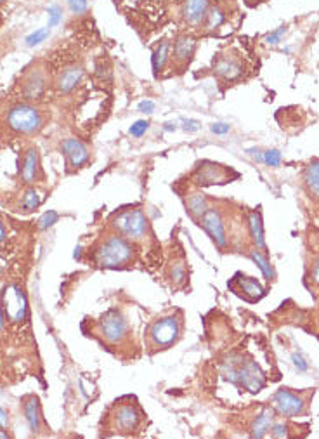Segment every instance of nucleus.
<instances>
[{
	"mask_svg": "<svg viewBox=\"0 0 319 439\" xmlns=\"http://www.w3.org/2000/svg\"><path fill=\"white\" fill-rule=\"evenodd\" d=\"M67 5L71 14L75 16L87 14L88 11V0H67Z\"/></svg>",
	"mask_w": 319,
	"mask_h": 439,
	"instance_id": "nucleus-32",
	"label": "nucleus"
},
{
	"mask_svg": "<svg viewBox=\"0 0 319 439\" xmlns=\"http://www.w3.org/2000/svg\"><path fill=\"white\" fill-rule=\"evenodd\" d=\"M137 110H139L141 113L151 115L154 111V103L153 101H150V99H146V101H141L139 106H137Z\"/></svg>",
	"mask_w": 319,
	"mask_h": 439,
	"instance_id": "nucleus-38",
	"label": "nucleus"
},
{
	"mask_svg": "<svg viewBox=\"0 0 319 439\" xmlns=\"http://www.w3.org/2000/svg\"><path fill=\"white\" fill-rule=\"evenodd\" d=\"M0 425H2V427H8V414H5L2 407H0Z\"/></svg>",
	"mask_w": 319,
	"mask_h": 439,
	"instance_id": "nucleus-40",
	"label": "nucleus"
},
{
	"mask_svg": "<svg viewBox=\"0 0 319 439\" xmlns=\"http://www.w3.org/2000/svg\"><path fill=\"white\" fill-rule=\"evenodd\" d=\"M239 174L231 167L217 164L212 160H202L191 172V179L196 186H213V184H228L238 179Z\"/></svg>",
	"mask_w": 319,
	"mask_h": 439,
	"instance_id": "nucleus-9",
	"label": "nucleus"
},
{
	"mask_svg": "<svg viewBox=\"0 0 319 439\" xmlns=\"http://www.w3.org/2000/svg\"><path fill=\"white\" fill-rule=\"evenodd\" d=\"M210 131H212L213 134H217V136H224V134H228V132L231 131V127H229V124H222V122H217V124H212Z\"/></svg>",
	"mask_w": 319,
	"mask_h": 439,
	"instance_id": "nucleus-36",
	"label": "nucleus"
},
{
	"mask_svg": "<svg viewBox=\"0 0 319 439\" xmlns=\"http://www.w3.org/2000/svg\"><path fill=\"white\" fill-rule=\"evenodd\" d=\"M248 256L252 257L253 262H257V266L261 267V271L264 273L265 280L268 282H271V280H274V271H272V266H271V260H269V254L264 252V250H259L255 249V247H252V249L248 250Z\"/></svg>",
	"mask_w": 319,
	"mask_h": 439,
	"instance_id": "nucleus-27",
	"label": "nucleus"
},
{
	"mask_svg": "<svg viewBox=\"0 0 319 439\" xmlns=\"http://www.w3.org/2000/svg\"><path fill=\"white\" fill-rule=\"evenodd\" d=\"M294 363H295V366H297V368L300 370V372H305V370H307V363L304 361V358H302V356L295 354L294 356Z\"/></svg>",
	"mask_w": 319,
	"mask_h": 439,
	"instance_id": "nucleus-39",
	"label": "nucleus"
},
{
	"mask_svg": "<svg viewBox=\"0 0 319 439\" xmlns=\"http://www.w3.org/2000/svg\"><path fill=\"white\" fill-rule=\"evenodd\" d=\"M229 289L238 297L245 299L246 302H259L268 293V290L262 286L259 280L243 275V273H236L235 278L229 282Z\"/></svg>",
	"mask_w": 319,
	"mask_h": 439,
	"instance_id": "nucleus-16",
	"label": "nucleus"
},
{
	"mask_svg": "<svg viewBox=\"0 0 319 439\" xmlns=\"http://www.w3.org/2000/svg\"><path fill=\"white\" fill-rule=\"evenodd\" d=\"M196 49H198V37L195 32L177 33L172 41V49H170L169 68L172 70L170 75L184 74L191 61L195 59Z\"/></svg>",
	"mask_w": 319,
	"mask_h": 439,
	"instance_id": "nucleus-8",
	"label": "nucleus"
},
{
	"mask_svg": "<svg viewBox=\"0 0 319 439\" xmlns=\"http://www.w3.org/2000/svg\"><path fill=\"white\" fill-rule=\"evenodd\" d=\"M176 128H177V125L172 124V122H169V124H165V127H163V131L172 132V131H176Z\"/></svg>",
	"mask_w": 319,
	"mask_h": 439,
	"instance_id": "nucleus-42",
	"label": "nucleus"
},
{
	"mask_svg": "<svg viewBox=\"0 0 319 439\" xmlns=\"http://www.w3.org/2000/svg\"><path fill=\"white\" fill-rule=\"evenodd\" d=\"M5 238H8V233H5V226H4V223L0 221V243L4 242Z\"/></svg>",
	"mask_w": 319,
	"mask_h": 439,
	"instance_id": "nucleus-41",
	"label": "nucleus"
},
{
	"mask_svg": "<svg viewBox=\"0 0 319 439\" xmlns=\"http://www.w3.org/2000/svg\"><path fill=\"white\" fill-rule=\"evenodd\" d=\"M150 131V122L147 120H137L132 127L129 128V134L132 137H143L146 132Z\"/></svg>",
	"mask_w": 319,
	"mask_h": 439,
	"instance_id": "nucleus-33",
	"label": "nucleus"
},
{
	"mask_svg": "<svg viewBox=\"0 0 319 439\" xmlns=\"http://www.w3.org/2000/svg\"><path fill=\"white\" fill-rule=\"evenodd\" d=\"M212 0H179V21L184 32H200Z\"/></svg>",
	"mask_w": 319,
	"mask_h": 439,
	"instance_id": "nucleus-13",
	"label": "nucleus"
},
{
	"mask_svg": "<svg viewBox=\"0 0 319 439\" xmlns=\"http://www.w3.org/2000/svg\"><path fill=\"white\" fill-rule=\"evenodd\" d=\"M42 203V198L38 194V191L34 186H28L23 193L21 203H19V212L23 214H32L34 210H37Z\"/></svg>",
	"mask_w": 319,
	"mask_h": 439,
	"instance_id": "nucleus-28",
	"label": "nucleus"
},
{
	"mask_svg": "<svg viewBox=\"0 0 319 439\" xmlns=\"http://www.w3.org/2000/svg\"><path fill=\"white\" fill-rule=\"evenodd\" d=\"M182 124H184V131H187V132H196V131H200V127H202V124H200L198 120H193V118L182 120Z\"/></svg>",
	"mask_w": 319,
	"mask_h": 439,
	"instance_id": "nucleus-37",
	"label": "nucleus"
},
{
	"mask_svg": "<svg viewBox=\"0 0 319 439\" xmlns=\"http://www.w3.org/2000/svg\"><path fill=\"white\" fill-rule=\"evenodd\" d=\"M4 328V313H2V306H0V332Z\"/></svg>",
	"mask_w": 319,
	"mask_h": 439,
	"instance_id": "nucleus-43",
	"label": "nucleus"
},
{
	"mask_svg": "<svg viewBox=\"0 0 319 439\" xmlns=\"http://www.w3.org/2000/svg\"><path fill=\"white\" fill-rule=\"evenodd\" d=\"M5 4V0H0V5H4Z\"/></svg>",
	"mask_w": 319,
	"mask_h": 439,
	"instance_id": "nucleus-44",
	"label": "nucleus"
},
{
	"mask_svg": "<svg viewBox=\"0 0 319 439\" xmlns=\"http://www.w3.org/2000/svg\"><path fill=\"white\" fill-rule=\"evenodd\" d=\"M246 223H248V234L252 238V245L259 250H264L268 252V245H265L264 238V223H262L261 210H250L248 217H246Z\"/></svg>",
	"mask_w": 319,
	"mask_h": 439,
	"instance_id": "nucleus-24",
	"label": "nucleus"
},
{
	"mask_svg": "<svg viewBox=\"0 0 319 439\" xmlns=\"http://www.w3.org/2000/svg\"><path fill=\"white\" fill-rule=\"evenodd\" d=\"M314 394V391H292L288 387H281L274 392L271 399V407L278 417L295 418L302 417L307 412L309 398Z\"/></svg>",
	"mask_w": 319,
	"mask_h": 439,
	"instance_id": "nucleus-7",
	"label": "nucleus"
},
{
	"mask_svg": "<svg viewBox=\"0 0 319 439\" xmlns=\"http://www.w3.org/2000/svg\"><path fill=\"white\" fill-rule=\"evenodd\" d=\"M229 0H212L210 2L209 12H206V18L203 21L202 30L203 33H213L217 30H220L224 25H228L229 21Z\"/></svg>",
	"mask_w": 319,
	"mask_h": 439,
	"instance_id": "nucleus-18",
	"label": "nucleus"
},
{
	"mask_svg": "<svg viewBox=\"0 0 319 439\" xmlns=\"http://www.w3.org/2000/svg\"><path fill=\"white\" fill-rule=\"evenodd\" d=\"M97 332L108 344H121L129 337V323L117 309L108 311L97 323Z\"/></svg>",
	"mask_w": 319,
	"mask_h": 439,
	"instance_id": "nucleus-12",
	"label": "nucleus"
},
{
	"mask_svg": "<svg viewBox=\"0 0 319 439\" xmlns=\"http://www.w3.org/2000/svg\"><path fill=\"white\" fill-rule=\"evenodd\" d=\"M19 177H21L25 186H32L38 181V177H44L42 172V161L40 153L35 146H29L28 150L23 153L21 167H19Z\"/></svg>",
	"mask_w": 319,
	"mask_h": 439,
	"instance_id": "nucleus-17",
	"label": "nucleus"
},
{
	"mask_svg": "<svg viewBox=\"0 0 319 439\" xmlns=\"http://www.w3.org/2000/svg\"><path fill=\"white\" fill-rule=\"evenodd\" d=\"M61 151L64 161H67L68 170H80L91 161V150L84 141L77 137H67L61 141Z\"/></svg>",
	"mask_w": 319,
	"mask_h": 439,
	"instance_id": "nucleus-15",
	"label": "nucleus"
},
{
	"mask_svg": "<svg viewBox=\"0 0 319 439\" xmlns=\"http://www.w3.org/2000/svg\"><path fill=\"white\" fill-rule=\"evenodd\" d=\"M9 131L18 136H35L44 128L45 113L29 103H14L5 111Z\"/></svg>",
	"mask_w": 319,
	"mask_h": 439,
	"instance_id": "nucleus-3",
	"label": "nucleus"
},
{
	"mask_svg": "<svg viewBox=\"0 0 319 439\" xmlns=\"http://www.w3.org/2000/svg\"><path fill=\"white\" fill-rule=\"evenodd\" d=\"M170 49H172V41L163 37L154 44L153 51H151V66H153V74L156 78H160L163 70L169 68Z\"/></svg>",
	"mask_w": 319,
	"mask_h": 439,
	"instance_id": "nucleus-21",
	"label": "nucleus"
},
{
	"mask_svg": "<svg viewBox=\"0 0 319 439\" xmlns=\"http://www.w3.org/2000/svg\"><path fill=\"white\" fill-rule=\"evenodd\" d=\"M47 89V75L44 68H34L25 75L21 82V94L26 101H35L44 95Z\"/></svg>",
	"mask_w": 319,
	"mask_h": 439,
	"instance_id": "nucleus-19",
	"label": "nucleus"
},
{
	"mask_svg": "<svg viewBox=\"0 0 319 439\" xmlns=\"http://www.w3.org/2000/svg\"><path fill=\"white\" fill-rule=\"evenodd\" d=\"M110 223L111 227L130 243H144L150 234V221L143 209L137 207H125L118 210L113 214Z\"/></svg>",
	"mask_w": 319,
	"mask_h": 439,
	"instance_id": "nucleus-2",
	"label": "nucleus"
},
{
	"mask_svg": "<svg viewBox=\"0 0 319 439\" xmlns=\"http://www.w3.org/2000/svg\"><path fill=\"white\" fill-rule=\"evenodd\" d=\"M264 164L269 167H279L281 165V153L278 150H268L264 153Z\"/></svg>",
	"mask_w": 319,
	"mask_h": 439,
	"instance_id": "nucleus-34",
	"label": "nucleus"
},
{
	"mask_svg": "<svg viewBox=\"0 0 319 439\" xmlns=\"http://www.w3.org/2000/svg\"><path fill=\"white\" fill-rule=\"evenodd\" d=\"M274 422L276 412L272 410V407H264L250 424V436L252 438H265L271 432Z\"/></svg>",
	"mask_w": 319,
	"mask_h": 439,
	"instance_id": "nucleus-23",
	"label": "nucleus"
},
{
	"mask_svg": "<svg viewBox=\"0 0 319 439\" xmlns=\"http://www.w3.org/2000/svg\"><path fill=\"white\" fill-rule=\"evenodd\" d=\"M302 183H304L307 194L319 201V158L311 160L305 165L302 170Z\"/></svg>",
	"mask_w": 319,
	"mask_h": 439,
	"instance_id": "nucleus-25",
	"label": "nucleus"
},
{
	"mask_svg": "<svg viewBox=\"0 0 319 439\" xmlns=\"http://www.w3.org/2000/svg\"><path fill=\"white\" fill-rule=\"evenodd\" d=\"M92 260L95 266L104 267V269H118V267L129 266L134 260L132 243L118 233L110 234L94 247Z\"/></svg>",
	"mask_w": 319,
	"mask_h": 439,
	"instance_id": "nucleus-1",
	"label": "nucleus"
},
{
	"mask_svg": "<svg viewBox=\"0 0 319 439\" xmlns=\"http://www.w3.org/2000/svg\"><path fill=\"white\" fill-rule=\"evenodd\" d=\"M305 278L311 283V286L319 289V250H312V260L307 262V275H305Z\"/></svg>",
	"mask_w": 319,
	"mask_h": 439,
	"instance_id": "nucleus-29",
	"label": "nucleus"
},
{
	"mask_svg": "<svg viewBox=\"0 0 319 439\" xmlns=\"http://www.w3.org/2000/svg\"><path fill=\"white\" fill-rule=\"evenodd\" d=\"M248 70V58L238 47H228L213 56L212 74L222 84H236Z\"/></svg>",
	"mask_w": 319,
	"mask_h": 439,
	"instance_id": "nucleus-4",
	"label": "nucleus"
},
{
	"mask_svg": "<svg viewBox=\"0 0 319 439\" xmlns=\"http://www.w3.org/2000/svg\"><path fill=\"white\" fill-rule=\"evenodd\" d=\"M84 75L85 70L82 65L75 63V65L67 66V68L58 75V78H56V89H58L59 94H70V92L84 80Z\"/></svg>",
	"mask_w": 319,
	"mask_h": 439,
	"instance_id": "nucleus-20",
	"label": "nucleus"
},
{
	"mask_svg": "<svg viewBox=\"0 0 319 439\" xmlns=\"http://www.w3.org/2000/svg\"><path fill=\"white\" fill-rule=\"evenodd\" d=\"M238 379L239 385L243 389H246L248 392H261L265 387V374L262 372V368L259 366L257 361H253L252 358H243L241 363L238 366Z\"/></svg>",
	"mask_w": 319,
	"mask_h": 439,
	"instance_id": "nucleus-14",
	"label": "nucleus"
},
{
	"mask_svg": "<svg viewBox=\"0 0 319 439\" xmlns=\"http://www.w3.org/2000/svg\"><path fill=\"white\" fill-rule=\"evenodd\" d=\"M318 330H319V318H318Z\"/></svg>",
	"mask_w": 319,
	"mask_h": 439,
	"instance_id": "nucleus-45",
	"label": "nucleus"
},
{
	"mask_svg": "<svg viewBox=\"0 0 319 439\" xmlns=\"http://www.w3.org/2000/svg\"><path fill=\"white\" fill-rule=\"evenodd\" d=\"M0 273H2V266H0Z\"/></svg>",
	"mask_w": 319,
	"mask_h": 439,
	"instance_id": "nucleus-46",
	"label": "nucleus"
},
{
	"mask_svg": "<svg viewBox=\"0 0 319 439\" xmlns=\"http://www.w3.org/2000/svg\"><path fill=\"white\" fill-rule=\"evenodd\" d=\"M47 14H49V21H47V28H54L59 23L62 21V8L59 4H52L47 8Z\"/></svg>",
	"mask_w": 319,
	"mask_h": 439,
	"instance_id": "nucleus-31",
	"label": "nucleus"
},
{
	"mask_svg": "<svg viewBox=\"0 0 319 439\" xmlns=\"http://www.w3.org/2000/svg\"><path fill=\"white\" fill-rule=\"evenodd\" d=\"M202 224V227L205 229V233L209 234L210 238L215 242V245L219 247L222 252L229 249V236H228V226H226V219L222 216V210L219 207H210L206 209V212L203 214L202 219L198 221Z\"/></svg>",
	"mask_w": 319,
	"mask_h": 439,
	"instance_id": "nucleus-11",
	"label": "nucleus"
},
{
	"mask_svg": "<svg viewBox=\"0 0 319 439\" xmlns=\"http://www.w3.org/2000/svg\"><path fill=\"white\" fill-rule=\"evenodd\" d=\"M186 209L193 219L200 221L203 214L206 212V209H209V198H206L203 193H198V191H196V193L187 194Z\"/></svg>",
	"mask_w": 319,
	"mask_h": 439,
	"instance_id": "nucleus-26",
	"label": "nucleus"
},
{
	"mask_svg": "<svg viewBox=\"0 0 319 439\" xmlns=\"http://www.w3.org/2000/svg\"><path fill=\"white\" fill-rule=\"evenodd\" d=\"M4 319L11 323H23L28 319V300L19 285H8L0 299Z\"/></svg>",
	"mask_w": 319,
	"mask_h": 439,
	"instance_id": "nucleus-10",
	"label": "nucleus"
},
{
	"mask_svg": "<svg viewBox=\"0 0 319 439\" xmlns=\"http://www.w3.org/2000/svg\"><path fill=\"white\" fill-rule=\"evenodd\" d=\"M286 33V26H279L276 32L269 33V37H268V44H278V42H281V37Z\"/></svg>",
	"mask_w": 319,
	"mask_h": 439,
	"instance_id": "nucleus-35",
	"label": "nucleus"
},
{
	"mask_svg": "<svg viewBox=\"0 0 319 439\" xmlns=\"http://www.w3.org/2000/svg\"><path fill=\"white\" fill-rule=\"evenodd\" d=\"M49 35H51V28H47V26H45V28H38V30H35L34 33H29L28 37L25 38V42L28 47H35V45H38V44H42V42L47 41Z\"/></svg>",
	"mask_w": 319,
	"mask_h": 439,
	"instance_id": "nucleus-30",
	"label": "nucleus"
},
{
	"mask_svg": "<svg viewBox=\"0 0 319 439\" xmlns=\"http://www.w3.org/2000/svg\"><path fill=\"white\" fill-rule=\"evenodd\" d=\"M144 414L132 398H123L111 407V427L117 434H136L143 425Z\"/></svg>",
	"mask_w": 319,
	"mask_h": 439,
	"instance_id": "nucleus-6",
	"label": "nucleus"
},
{
	"mask_svg": "<svg viewBox=\"0 0 319 439\" xmlns=\"http://www.w3.org/2000/svg\"><path fill=\"white\" fill-rule=\"evenodd\" d=\"M182 335V319L177 316H165L153 322L147 328L146 339L151 351H163L172 348Z\"/></svg>",
	"mask_w": 319,
	"mask_h": 439,
	"instance_id": "nucleus-5",
	"label": "nucleus"
},
{
	"mask_svg": "<svg viewBox=\"0 0 319 439\" xmlns=\"http://www.w3.org/2000/svg\"><path fill=\"white\" fill-rule=\"evenodd\" d=\"M23 412H25L26 422H28L29 429L34 434H38L44 424V417H42L40 401L35 394H28L23 398Z\"/></svg>",
	"mask_w": 319,
	"mask_h": 439,
	"instance_id": "nucleus-22",
	"label": "nucleus"
}]
</instances>
